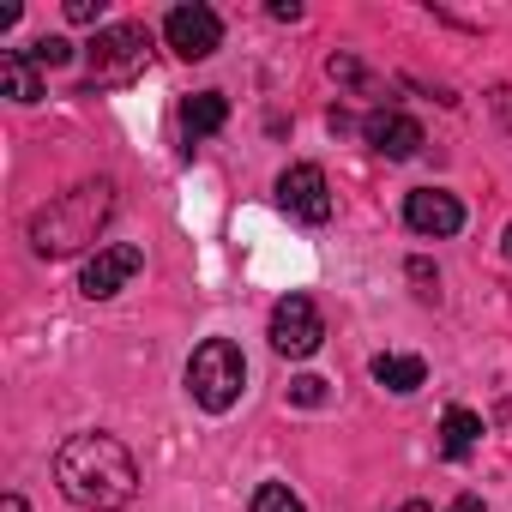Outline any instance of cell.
<instances>
[{
  "label": "cell",
  "instance_id": "obj_7",
  "mask_svg": "<svg viewBox=\"0 0 512 512\" xmlns=\"http://www.w3.org/2000/svg\"><path fill=\"white\" fill-rule=\"evenodd\" d=\"M163 43L181 55V61H211L223 49V19L211 7H175L163 19Z\"/></svg>",
  "mask_w": 512,
  "mask_h": 512
},
{
  "label": "cell",
  "instance_id": "obj_17",
  "mask_svg": "<svg viewBox=\"0 0 512 512\" xmlns=\"http://www.w3.org/2000/svg\"><path fill=\"white\" fill-rule=\"evenodd\" d=\"M25 55H31V61L49 73V67H67V61H73V43H67V37H37Z\"/></svg>",
  "mask_w": 512,
  "mask_h": 512
},
{
  "label": "cell",
  "instance_id": "obj_1",
  "mask_svg": "<svg viewBox=\"0 0 512 512\" xmlns=\"http://www.w3.org/2000/svg\"><path fill=\"white\" fill-rule=\"evenodd\" d=\"M55 482L85 512H121L139 494V464L115 434H73L55 452Z\"/></svg>",
  "mask_w": 512,
  "mask_h": 512
},
{
  "label": "cell",
  "instance_id": "obj_4",
  "mask_svg": "<svg viewBox=\"0 0 512 512\" xmlns=\"http://www.w3.org/2000/svg\"><path fill=\"white\" fill-rule=\"evenodd\" d=\"M151 61V31L145 25H103L97 43H91V79L85 91H103V85H127L139 79Z\"/></svg>",
  "mask_w": 512,
  "mask_h": 512
},
{
  "label": "cell",
  "instance_id": "obj_18",
  "mask_svg": "<svg viewBox=\"0 0 512 512\" xmlns=\"http://www.w3.org/2000/svg\"><path fill=\"white\" fill-rule=\"evenodd\" d=\"M290 398L314 410V404H326V380H314V374H302V380H290Z\"/></svg>",
  "mask_w": 512,
  "mask_h": 512
},
{
  "label": "cell",
  "instance_id": "obj_3",
  "mask_svg": "<svg viewBox=\"0 0 512 512\" xmlns=\"http://www.w3.org/2000/svg\"><path fill=\"white\" fill-rule=\"evenodd\" d=\"M241 386H247V362H241V350H235L229 338H205V344L187 356V392H193L199 410L223 416V410L241 398Z\"/></svg>",
  "mask_w": 512,
  "mask_h": 512
},
{
  "label": "cell",
  "instance_id": "obj_11",
  "mask_svg": "<svg viewBox=\"0 0 512 512\" xmlns=\"http://www.w3.org/2000/svg\"><path fill=\"white\" fill-rule=\"evenodd\" d=\"M0 91H7L13 103H37L43 97V67L25 49H7L0 55Z\"/></svg>",
  "mask_w": 512,
  "mask_h": 512
},
{
  "label": "cell",
  "instance_id": "obj_22",
  "mask_svg": "<svg viewBox=\"0 0 512 512\" xmlns=\"http://www.w3.org/2000/svg\"><path fill=\"white\" fill-rule=\"evenodd\" d=\"M452 512H488V506H482L476 494H458V500H452Z\"/></svg>",
  "mask_w": 512,
  "mask_h": 512
},
{
  "label": "cell",
  "instance_id": "obj_25",
  "mask_svg": "<svg viewBox=\"0 0 512 512\" xmlns=\"http://www.w3.org/2000/svg\"><path fill=\"white\" fill-rule=\"evenodd\" d=\"M506 260H512V223H506Z\"/></svg>",
  "mask_w": 512,
  "mask_h": 512
},
{
  "label": "cell",
  "instance_id": "obj_12",
  "mask_svg": "<svg viewBox=\"0 0 512 512\" xmlns=\"http://www.w3.org/2000/svg\"><path fill=\"white\" fill-rule=\"evenodd\" d=\"M223 121H229V97H223V91H193V97L181 103V133H187V139H211Z\"/></svg>",
  "mask_w": 512,
  "mask_h": 512
},
{
  "label": "cell",
  "instance_id": "obj_19",
  "mask_svg": "<svg viewBox=\"0 0 512 512\" xmlns=\"http://www.w3.org/2000/svg\"><path fill=\"white\" fill-rule=\"evenodd\" d=\"M67 19L73 25H97L103 19V0H67Z\"/></svg>",
  "mask_w": 512,
  "mask_h": 512
},
{
  "label": "cell",
  "instance_id": "obj_9",
  "mask_svg": "<svg viewBox=\"0 0 512 512\" xmlns=\"http://www.w3.org/2000/svg\"><path fill=\"white\" fill-rule=\"evenodd\" d=\"M362 139L380 151V157H416L428 139H422V121L416 115H404V109H374V115H362Z\"/></svg>",
  "mask_w": 512,
  "mask_h": 512
},
{
  "label": "cell",
  "instance_id": "obj_5",
  "mask_svg": "<svg viewBox=\"0 0 512 512\" xmlns=\"http://www.w3.org/2000/svg\"><path fill=\"white\" fill-rule=\"evenodd\" d=\"M266 338H272V350H278V356L302 362V356H314V350H320V338H326V320H320V308H314L308 296H284V302L272 308V326H266Z\"/></svg>",
  "mask_w": 512,
  "mask_h": 512
},
{
  "label": "cell",
  "instance_id": "obj_13",
  "mask_svg": "<svg viewBox=\"0 0 512 512\" xmlns=\"http://www.w3.org/2000/svg\"><path fill=\"white\" fill-rule=\"evenodd\" d=\"M374 380L386 392H416V386H428V362L422 356H374Z\"/></svg>",
  "mask_w": 512,
  "mask_h": 512
},
{
  "label": "cell",
  "instance_id": "obj_16",
  "mask_svg": "<svg viewBox=\"0 0 512 512\" xmlns=\"http://www.w3.org/2000/svg\"><path fill=\"white\" fill-rule=\"evenodd\" d=\"M253 512H308L284 482H260V488H253Z\"/></svg>",
  "mask_w": 512,
  "mask_h": 512
},
{
  "label": "cell",
  "instance_id": "obj_6",
  "mask_svg": "<svg viewBox=\"0 0 512 512\" xmlns=\"http://www.w3.org/2000/svg\"><path fill=\"white\" fill-rule=\"evenodd\" d=\"M139 266H145V253L133 247V241H115V247H97L91 260H85V272H79V290L91 296V302H109V296H121L133 278H139Z\"/></svg>",
  "mask_w": 512,
  "mask_h": 512
},
{
  "label": "cell",
  "instance_id": "obj_10",
  "mask_svg": "<svg viewBox=\"0 0 512 512\" xmlns=\"http://www.w3.org/2000/svg\"><path fill=\"white\" fill-rule=\"evenodd\" d=\"M404 223H410L416 235L446 241V235H458V229H464V205H458L452 193H440V187H416V193L404 199Z\"/></svg>",
  "mask_w": 512,
  "mask_h": 512
},
{
  "label": "cell",
  "instance_id": "obj_15",
  "mask_svg": "<svg viewBox=\"0 0 512 512\" xmlns=\"http://www.w3.org/2000/svg\"><path fill=\"white\" fill-rule=\"evenodd\" d=\"M326 73H332L338 85H350L356 97H380V79H374V73H368V67H362V61H356L350 49H338V55L326 61Z\"/></svg>",
  "mask_w": 512,
  "mask_h": 512
},
{
  "label": "cell",
  "instance_id": "obj_8",
  "mask_svg": "<svg viewBox=\"0 0 512 512\" xmlns=\"http://www.w3.org/2000/svg\"><path fill=\"white\" fill-rule=\"evenodd\" d=\"M278 199H284V211L302 217V223H326V217H332V187H326V169H320V163H290V169L278 175Z\"/></svg>",
  "mask_w": 512,
  "mask_h": 512
},
{
  "label": "cell",
  "instance_id": "obj_2",
  "mask_svg": "<svg viewBox=\"0 0 512 512\" xmlns=\"http://www.w3.org/2000/svg\"><path fill=\"white\" fill-rule=\"evenodd\" d=\"M115 217V181L109 175H97V181H79V187H67V193H55L37 217H31V253L37 260H67V253H85L97 235H103V223Z\"/></svg>",
  "mask_w": 512,
  "mask_h": 512
},
{
  "label": "cell",
  "instance_id": "obj_21",
  "mask_svg": "<svg viewBox=\"0 0 512 512\" xmlns=\"http://www.w3.org/2000/svg\"><path fill=\"white\" fill-rule=\"evenodd\" d=\"M272 19H290V25H296V19H302V7H296V0H272Z\"/></svg>",
  "mask_w": 512,
  "mask_h": 512
},
{
  "label": "cell",
  "instance_id": "obj_20",
  "mask_svg": "<svg viewBox=\"0 0 512 512\" xmlns=\"http://www.w3.org/2000/svg\"><path fill=\"white\" fill-rule=\"evenodd\" d=\"M410 278H416V284H422V296H434V284H440V278H434V266H428V260H410Z\"/></svg>",
  "mask_w": 512,
  "mask_h": 512
},
{
  "label": "cell",
  "instance_id": "obj_14",
  "mask_svg": "<svg viewBox=\"0 0 512 512\" xmlns=\"http://www.w3.org/2000/svg\"><path fill=\"white\" fill-rule=\"evenodd\" d=\"M476 434H482V416L464 410V404H452L446 422H440V446H446V458H464V452L476 446Z\"/></svg>",
  "mask_w": 512,
  "mask_h": 512
},
{
  "label": "cell",
  "instance_id": "obj_24",
  "mask_svg": "<svg viewBox=\"0 0 512 512\" xmlns=\"http://www.w3.org/2000/svg\"><path fill=\"white\" fill-rule=\"evenodd\" d=\"M398 512H434V506H428V500H404Z\"/></svg>",
  "mask_w": 512,
  "mask_h": 512
},
{
  "label": "cell",
  "instance_id": "obj_23",
  "mask_svg": "<svg viewBox=\"0 0 512 512\" xmlns=\"http://www.w3.org/2000/svg\"><path fill=\"white\" fill-rule=\"evenodd\" d=\"M0 512H25V500H19V494H7V500H0Z\"/></svg>",
  "mask_w": 512,
  "mask_h": 512
}]
</instances>
